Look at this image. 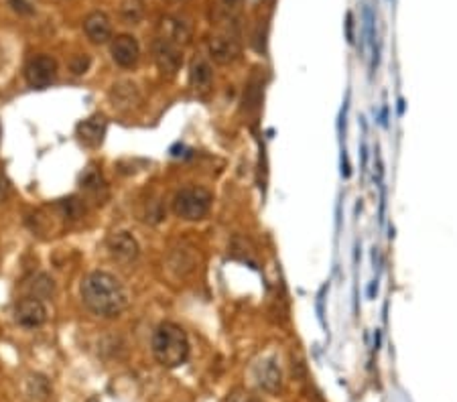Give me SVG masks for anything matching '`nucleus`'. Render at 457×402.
<instances>
[{
    "mask_svg": "<svg viewBox=\"0 0 457 402\" xmlns=\"http://www.w3.org/2000/svg\"><path fill=\"white\" fill-rule=\"evenodd\" d=\"M83 305L100 317H118L128 305L122 282L104 270H94L81 281Z\"/></svg>",
    "mask_w": 457,
    "mask_h": 402,
    "instance_id": "obj_1",
    "label": "nucleus"
},
{
    "mask_svg": "<svg viewBox=\"0 0 457 402\" xmlns=\"http://www.w3.org/2000/svg\"><path fill=\"white\" fill-rule=\"evenodd\" d=\"M153 356L163 368H179L188 362L189 339L185 329L173 321L161 323L153 334Z\"/></svg>",
    "mask_w": 457,
    "mask_h": 402,
    "instance_id": "obj_2",
    "label": "nucleus"
},
{
    "mask_svg": "<svg viewBox=\"0 0 457 402\" xmlns=\"http://www.w3.org/2000/svg\"><path fill=\"white\" fill-rule=\"evenodd\" d=\"M212 193L203 187L181 189L173 200V214L185 222H197L210 214L212 207Z\"/></svg>",
    "mask_w": 457,
    "mask_h": 402,
    "instance_id": "obj_3",
    "label": "nucleus"
},
{
    "mask_svg": "<svg viewBox=\"0 0 457 402\" xmlns=\"http://www.w3.org/2000/svg\"><path fill=\"white\" fill-rule=\"evenodd\" d=\"M57 76V61L51 55H37L25 67V80L31 88L43 90L47 88Z\"/></svg>",
    "mask_w": 457,
    "mask_h": 402,
    "instance_id": "obj_4",
    "label": "nucleus"
},
{
    "mask_svg": "<svg viewBox=\"0 0 457 402\" xmlns=\"http://www.w3.org/2000/svg\"><path fill=\"white\" fill-rule=\"evenodd\" d=\"M14 321L25 329H37L47 321V307L37 297H25L14 307Z\"/></svg>",
    "mask_w": 457,
    "mask_h": 402,
    "instance_id": "obj_5",
    "label": "nucleus"
},
{
    "mask_svg": "<svg viewBox=\"0 0 457 402\" xmlns=\"http://www.w3.org/2000/svg\"><path fill=\"white\" fill-rule=\"evenodd\" d=\"M256 384L269 394H279L282 390V370L274 358H262L252 368Z\"/></svg>",
    "mask_w": 457,
    "mask_h": 402,
    "instance_id": "obj_6",
    "label": "nucleus"
},
{
    "mask_svg": "<svg viewBox=\"0 0 457 402\" xmlns=\"http://www.w3.org/2000/svg\"><path fill=\"white\" fill-rule=\"evenodd\" d=\"M155 59H157V66L161 69L163 76L173 78L179 71V67H181L183 55H181V49H179L177 43L161 37L155 43Z\"/></svg>",
    "mask_w": 457,
    "mask_h": 402,
    "instance_id": "obj_7",
    "label": "nucleus"
},
{
    "mask_svg": "<svg viewBox=\"0 0 457 402\" xmlns=\"http://www.w3.org/2000/svg\"><path fill=\"white\" fill-rule=\"evenodd\" d=\"M106 246L110 256L114 260H118V262H133L140 254L138 242L128 232H114V234H110L106 240Z\"/></svg>",
    "mask_w": 457,
    "mask_h": 402,
    "instance_id": "obj_8",
    "label": "nucleus"
},
{
    "mask_svg": "<svg viewBox=\"0 0 457 402\" xmlns=\"http://www.w3.org/2000/svg\"><path fill=\"white\" fill-rule=\"evenodd\" d=\"M110 53L112 59L120 67H135L140 57V45L133 35H118L110 43Z\"/></svg>",
    "mask_w": 457,
    "mask_h": 402,
    "instance_id": "obj_9",
    "label": "nucleus"
},
{
    "mask_svg": "<svg viewBox=\"0 0 457 402\" xmlns=\"http://www.w3.org/2000/svg\"><path fill=\"white\" fill-rule=\"evenodd\" d=\"M207 49H210L212 59L220 66L234 63L240 57V43L232 35H214L207 41Z\"/></svg>",
    "mask_w": 457,
    "mask_h": 402,
    "instance_id": "obj_10",
    "label": "nucleus"
},
{
    "mask_svg": "<svg viewBox=\"0 0 457 402\" xmlns=\"http://www.w3.org/2000/svg\"><path fill=\"white\" fill-rule=\"evenodd\" d=\"M106 120L102 116H90L86 120H81L76 128V134L80 138V143L88 148H98L104 143L106 136Z\"/></svg>",
    "mask_w": 457,
    "mask_h": 402,
    "instance_id": "obj_11",
    "label": "nucleus"
},
{
    "mask_svg": "<svg viewBox=\"0 0 457 402\" xmlns=\"http://www.w3.org/2000/svg\"><path fill=\"white\" fill-rule=\"evenodd\" d=\"M83 33L88 35V39L96 43V45H102L112 39V23L108 19V14L100 13H90L83 21Z\"/></svg>",
    "mask_w": 457,
    "mask_h": 402,
    "instance_id": "obj_12",
    "label": "nucleus"
},
{
    "mask_svg": "<svg viewBox=\"0 0 457 402\" xmlns=\"http://www.w3.org/2000/svg\"><path fill=\"white\" fill-rule=\"evenodd\" d=\"M110 98H112L114 106L122 108V110L133 108L135 104L140 102V94H138V90H136V86L133 81L114 83V88H112V92H110Z\"/></svg>",
    "mask_w": 457,
    "mask_h": 402,
    "instance_id": "obj_13",
    "label": "nucleus"
},
{
    "mask_svg": "<svg viewBox=\"0 0 457 402\" xmlns=\"http://www.w3.org/2000/svg\"><path fill=\"white\" fill-rule=\"evenodd\" d=\"M212 78H214V71H212V66L202 59V57H195L191 61V67H189V81L195 90H203L212 83Z\"/></svg>",
    "mask_w": 457,
    "mask_h": 402,
    "instance_id": "obj_14",
    "label": "nucleus"
},
{
    "mask_svg": "<svg viewBox=\"0 0 457 402\" xmlns=\"http://www.w3.org/2000/svg\"><path fill=\"white\" fill-rule=\"evenodd\" d=\"M80 185L83 191H88L90 195H94V197H100V193L106 197V181H104V177L102 173L96 169V167H88L80 177ZM102 200V197H100Z\"/></svg>",
    "mask_w": 457,
    "mask_h": 402,
    "instance_id": "obj_15",
    "label": "nucleus"
},
{
    "mask_svg": "<svg viewBox=\"0 0 457 402\" xmlns=\"http://www.w3.org/2000/svg\"><path fill=\"white\" fill-rule=\"evenodd\" d=\"M224 402H260V401L256 398L255 394H250L248 390L236 388V390H232V392H230Z\"/></svg>",
    "mask_w": 457,
    "mask_h": 402,
    "instance_id": "obj_16",
    "label": "nucleus"
},
{
    "mask_svg": "<svg viewBox=\"0 0 457 402\" xmlns=\"http://www.w3.org/2000/svg\"><path fill=\"white\" fill-rule=\"evenodd\" d=\"M90 57L83 53V55H76L73 59H71V63H69V67H71V71L76 73V76H81V73H86L88 71V67H90Z\"/></svg>",
    "mask_w": 457,
    "mask_h": 402,
    "instance_id": "obj_17",
    "label": "nucleus"
},
{
    "mask_svg": "<svg viewBox=\"0 0 457 402\" xmlns=\"http://www.w3.org/2000/svg\"><path fill=\"white\" fill-rule=\"evenodd\" d=\"M9 193H11V183L4 175H0V203L9 197Z\"/></svg>",
    "mask_w": 457,
    "mask_h": 402,
    "instance_id": "obj_18",
    "label": "nucleus"
},
{
    "mask_svg": "<svg viewBox=\"0 0 457 402\" xmlns=\"http://www.w3.org/2000/svg\"><path fill=\"white\" fill-rule=\"evenodd\" d=\"M346 27H348V41L354 43V14L348 13V23H346Z\"/></svg>",
    "mask_w": 457,
    "mask_h": 402,
    "instance_id": "obj_19",
    "label": "nucleus"
},
{
    "mask_svg": "<svg viewBox=\"0 0 457 402\" xmlns=\"http://www.w3.org/2000/svg\"><path fill=\"white\" fill-rule=\"evenodd\" d=\"M342 175H344V177H350V165H348V157H346V153L342 155Z\"/></svg>",
    "mask_w": 457,
    "mask_h": 402,
    "instance_id": "obj_20",
    "label": "nucleus"
},
{
    "mask_svg": "<svg viewBox=\"0 0 457 402\" xmlns=\"http://www.w3.org/2000/svg\"><path fill=\"white\" fill-rule=\"evenodd\" d=\"M224 2H226V6H230V9H234V6H238V4H240L242 0H224Z\"/></svg>",
    "mask_w": 457,
    "mask_h": 402,
    "instance_id": "obj_21",
    "label": "nucleus"
},
{
    "mask_svg": "<svg viewBox=\"0 0 457 402\" xmlns=\"http://www.w3.org/2000/svg\"><path fill=\"white\" fill-rule=\"evenodd\" d=\"M0 136H2V130H0Z\"/></svg>",
    "mask_w": 457,
    "mask_h": 402,
    "instance_id": "obj_22",
    "label": "nucleus"
}]
</instances>
